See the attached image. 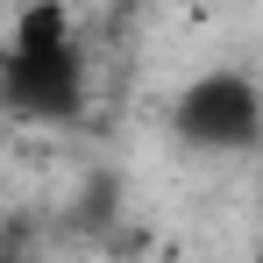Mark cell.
I'll return each instance as SVG.
<instances>
[{"label": "cell", "mask_w": 263, "mask_h": 263, "mask_svg": "<svg viewBox=\"0 0 263 263\" xmlns=\"http://www.w3.org/2000/svg\"><path fill=\"white\" fill-rule=\"evenodd\" d=\"M79 43H71V22L64 7H22V29H14V50L0 64V100L29 121H64L79 114Z\"/></svg>", "instance_id": "6da1fadb"}, {"label": "cell", "mask_w": 263, "mask_h": 263, "mask_svg": "<svg viewBox=\"0 0 263 263\" xmlns=\"http://www.w3.org/2000/svg\"><path fill=\"white\" fill-rule=\"evenodd\" d=\"M171 121L192 149H249L256 128H263V100L242 71H206V79H192L178 92Z\"/></svg>", "instance_id": "7a4b0ae2"}]
</instances>
